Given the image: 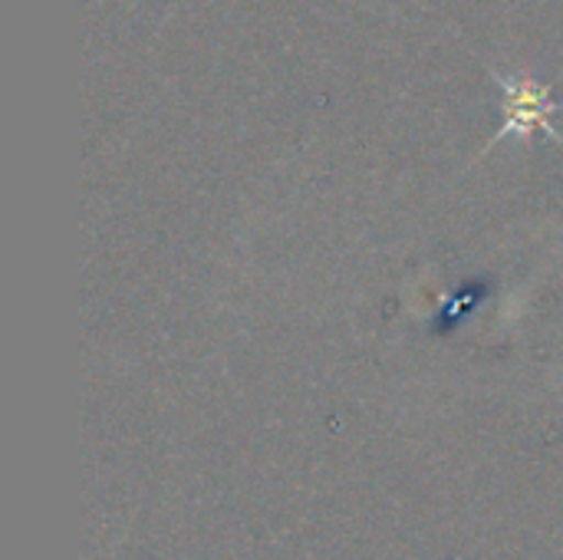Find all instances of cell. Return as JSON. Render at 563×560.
Masks as SVG:
<instances>
[{
  "mask_svg": "<svg viewBox=\"0 0 563 560\" xmlns=\"http://www.w3.org/2000/svg\"><path fill=\"white\" fill-rule=\"evenodd\" d=\"M488 76L495 79V86L501 92L498 96V129L488 139V145L478 152V158H485L505 139H531L534 132H544L563 149V132L554 122L563 112V99L554 96L551 79H538L534 73H525V69L501 73L495 66H488Z\"/></svg>",
  "mask_w": 563,
  "mask_h": 560,
  "instance_id": "1",
  "label": "cell"
}]
</instances>
